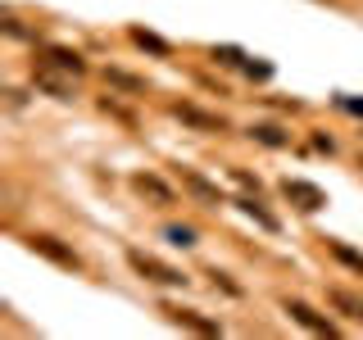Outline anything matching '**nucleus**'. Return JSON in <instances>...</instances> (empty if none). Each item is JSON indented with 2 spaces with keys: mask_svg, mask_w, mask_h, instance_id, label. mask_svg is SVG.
<instances>
[{
  "mask_svg": "<svg viewBox=\"0 0 363 340\" xmlns=\"http://www.w3.org/2000/svg\"><path fill=\"white\" fill-rule=\"evenodd\" d=\"M128 264L141 272L145 281H155V286H186V272H177L173 264H164V259L145 254V249H128Z\"/></svg>",
  "mask_w": 363,
  "mask_h": 340,
  "instance_id": "f257e3e1",
  "label": "nucleus"
},
{
  "mask_svg": "<svg viewBox=\"0 0 363 340\" xmlns=\"http://www.w3.org/2000/svg\"><path fill=\"white\" fill-rule=\"evenodd\" d=\"M32 82H37L45 96H55V100H73V73L64 77L60 64H45V60H41L37 68H32Z\"/></svg>",
  "mask_w": 363,
  "mask_h": 340,
  "instance_id": "f03ea898",
  "label": "nucleus"
},
{
  "mask_svg": "<svg viewBox=\"0 0 363 340\" xmlns=\"http://www.w3.org/2000/svg\"><path fill=\"white\" fill-rule=\"evenodd\" d=\"M281 196H286V200H291L300 213H318V209L327 204L323 191H318L313 181H300V177H286V181H281Z\"/></svg>",
  "mask_w": 363,
  "mask_h": 340,
  "instance_id": "7ed1b4c3",
  "label": "nucleus"
},
{
  "mask_svg": "<svg viewBox=\"0 0 363 340\" xmlns=\"http://www.w3.org/2000/svg\"><path fill=\"white\" fill-rule=\"evenodd\" d=\"M281 309H286L295 322L304 327V332H313V336H336V327H332V317H323L318 309H309L304 300H281Z\"/></svg>",
  "mask_w": 363,
  "mask_h": 340,
  "instance_id": "20e7f679",
  "label": "nucleus"
},
{
  "mask_svg": "<svg viewBox=\"0 0 363 340\" xmlns=\"http://www.w3.org/2000/svg\"><path fill=\"white\" fill-rule=\"evenodd\" d=\"M132 191H136L141 200H150L155 209H168V204H177L173 186H168V181H159L155 173H136V177H132Z\"/></svg>",
  "mask_w": 363,
  "mask_h": 340,
  "instance_id": "39448f33",
  "label": "nucleus"
},
{
  "mask_svg": "<svg viewBox=\"0 0 363 340\" xmlns=\"http://www.w3.org/2000/svg\"><path fill=\"white\" fill-rule=\"evenodd\" d=\"M28 245L37 249V254H45L50 264H60V268H82V259H77L68 245H60L55 236H28Z\"/></svg>",
  "mask_w": 363,
  "mask_h": 340,
  "instance_id": "423d86ee",
  "label": "nucleus"
},
{
  "mask_svg": "<svg viewBox=\"0 0 363 340\" xmlns=\"http://www.w3.org/2000/svg\"><path fill=\"white\" fill-rule=\"evenodd\" d=\"M164 313L173 317L177 327H191V332H200V336H218V332H223L213 317H200L196 309H182V304H164Z\"/></svg>",
  "mask_w": 363,
  "mask_h": 340,
  "instance_id": "0eeeda50",
  "label": "nucleus"
},
{
  "mask_svg": "<svg viewBox=\"0 0 363 340\" xmlns=\"http://www.w3.org/2000/svg\"><path fill=\"white\" fill-rule=\"evenodd\" d=\"M173 118L191 123V128H200V132H223V128H227L218 113H204V109H196V105H173Z\"/></svg>",
  "mask_w": 363,
  "mask_h": 340,
  "instance_id": "6e6552de",
  "label": "nucleus"
},
{
  "mask_svg": "<svg viewBox=\"0 0 363 340\" xmlns=\"http://www.w3.org/2000/svg\"><path fill=\"white\" fill-rule=\"evenodd\" d=\"M177 177H182V186L191 191V196H200L204 204H223V196H218V186H213V181H204L196 168H177Z\"/></svg>",
  "mask_w": 363,
  "mask_h": 340,
  "instance_id": "1a4fd4ad",
  "label": "nucleus"
},
{
  "mask_svg": "<svg viewBox=\"0 0 363 340\" xmlns=\"http://www.w3.org/2000/svg\"><path fill=\"white\" fill-rule=\"evenodd\" d=\"M41 55H45V64H60L64 73H86V64H82V55L77 50H68V45H41Z\"/></svg>",
  "mask_w": 363,
  "mask_h": 340,
  "instance_id": "9d476101",
  "label": "nucleus"
},
{
  "mask_svg": "<svg viewBox=\"0 0 363 340\" xmlns=\"http://www.w3.org/2000/svg\"><path fill=\"white\" fill-rule=\"evenodd\" d=\"M327 304H332V309H340V313H345L350 317V322H363V300H359V295H350V290H327Z\"/></svg>",
  "mask_w": 363,
  "mask_h": 340,
  "instance_id": "9b49d317",
  "label": "nucleus"
},
{
  "mask_svg": "<svg viewBox=\"0 0 363 340\" xmlns=\"http://www.w3.org/2000/svg\"><path fill=\"white\" fill-rule=\"evenodd\" d=\"M250 136H255V141H264V145H272V150H286V145H291V132L272 128V123H255Z\"/></svg>",
  "mask_w": 363,
  "mask_h": 340,
  "instance_id": "f8f14e48",
  "label": "nucleus"
},
{
  "mask_svg": "<svg viewBox=\"0 0 363 340\" xmlns=\"http://www.w3.org/2000/svg\"><path fill=\"white\" fill-rule=\"evenodd\" d=\"M236 204H241V213H250V218L264 227V232H277V227H281V222L272 218V213H268V209H264V204H259L255 196H245V200H236Z\"/></svg>",
  "mask_w": 363,
  "mask_h": 340,
  "instance_id": "ddd939ff",
  "label": "nucleus"
},
{
  "mask_svg": "<svg viewBox=\"0 0 363 340\" xmlns=\"http://www.w3.org/2000/svg\"><path fill=\"white\" fill-rule=\"evenodd\" d=\"M327 249H332V254H336V259H340V264H345V268L363 272V254H359V249H350L345 241H327Z\"/></svg>",
  "mask_w": 363,
  "mask_h": 340,
  "instance_id": "4468645a",
  "label": "nucleus"
},
{
  "mask_svg": "<svg viewBox=\"0 0 363 340\" xmlns=\"http://www.w3.org/2000/svg\"><path fill=\"white\" fill-rule=\"evenodd\" d=\"M105 82H113V86H123V91H136V96H141V91H145V82H141V77L123 73V68H105Z\"/></svg>",
  "mask_w": 363,
  "mask_h": 340,
  "instance_id": "2eb2a0df",
  "label": "nucleus"
},
{
  "mask_svg": "<svg viewBox=\"0 0 363 340\" xmlns=\"http://www.w3.org/2000/svg\"><path fill=\"white\" fill-rule=\"evenodd\" d=\"M132 41L141 45V50H150V55H168V41H159L155 32H141V28H132Z\"/></svg>",
  "mask_w": 363,
  "mask_h": 340,
  "instance_id": "dca6fc26",
  "label": "nucleus"
},
{
  "mask_svg": "<svg viewBox=\"0 0 363 340\" xmlns=\"http://www.w3.org/2000/svg\"><path fill=\"white\" fill-rule=\"evenodd\" d=\"M164 236H168V245H182V249L196 245V232H191V227H164Z\"/></svg>",
  "mask_w": 363,
  "mask_h": 340,
  "instance_id": "f3484780",
  "label": "nucleus"
},
{
  "mask_svg": "<svg viewBox=\"0 0 363 340\" xmlns=\"http://www.w3.org/2000/svg\"><path fill=\"white\" fill-rule=\"evenodd\" d=\"M213 277V286H223L227 295H241V286H236V281H227V272H209Z\"/></svg>",
  "mask_w": 363,
  "mask_h": 340,
  "instance_id": "a211bd4d",
  "label": "nucleus"
},
{
  "mask_svg": "<svg viewBox=\"0 0 363 340\" xmlns=\"http://www.w3.org/2000/svg\"><path fill=\"white\" fill-rule=\"evenodd\" d=\"M5 32H9V37H32V32L23 28V23H18L14 14H5Z\"/></svg>",
  "mask_w": 363,
  "mask_h": 340,
  "instance_id": "6ab92c4d",
  "label": "nucleus"
},
{
  "mask_svg": "<svg viewBox=\"0 0 363 340\" xmlns=\"http://www.w3.org/2000/svg\"><path fill=\"white\" fill-rule=\"evenodd\" d=\"M232 177H236V181H241V186H250V191H255V196H259V177H250L245 168H232Z\"/></svg>",
  "mask_w": 363,
  "mask_h": 340,
  "instance_id": "aec40b11",
  "label": "nucleus"
}]
</instances>
